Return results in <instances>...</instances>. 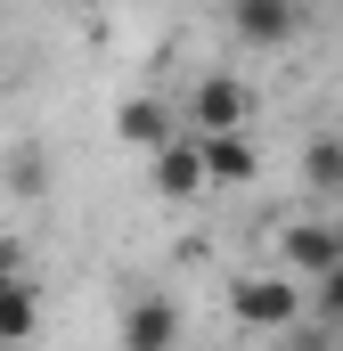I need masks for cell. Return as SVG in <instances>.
<instances>
[{"instance_id":"1","label":"cell","mask_w":343,"mask_h":351,"mask_svg":"<svg viewBox=\"0 0 343 351\" xmlns=\"http://www.w3.org/2000/svg\"><path fill=\"white\" fill-rule=\"evenodd\" d=\"M229 319L254 327V335H286V327L311 319V302H303V286H294L286 269H246V278L229 286Z\"/></svg>"},{"instance_id":"2","label":"cell","mask_w":343,"mask_h":351,"mask_svg":"<svg viewBox=\"0 0 343 351\" xmlns=\"http://www.w3.org/2000/svg\"><path fill=\"white\" fill-rule=\"evenodd\" d=\"M278 262H286L294 286H303V278H311V286H327V278L343 269V229H335V221H319V213L286 221V229H278Z\"/></svg>"},{"instance_id":"3","label":"cell","mask_w":343,"mask_h":351,"mask_svg":"<svg viewBox=\"0 0 343 351\" xmlns=\"http://www.w3.org/2000/svg\"><path fill=\"white\" fill-rule=\"evenodd\" d=\"M246 114H254V90L237 74H204L188 90V131L196 139H229V131H246Z\"/></svg>"},{"instance_id":"4","label":"cell","mask_w":343,"mask_h":351,"mask_svg":"<svg viewBox=\"0 0 343 351\" xmlns=\"http://www.w3.org/2000/svg\"><path fill=\"white\" fill-rule=\"evenodd\" d=\"M229 33H237L246 49H278V41L303 33V8H294V0H237V8H229Z\"/></svg>"},{"instance_id":"5","label":"cell","mask_w":343,"mask_h":351,"mask_svg":"<svg viewBox=\"0 0 343 351\" xmlns=\"http://www.w3.org/2000/svg\"><path fill=\"white\" fill-rule=\"evenodd\" d=\"M180 343V302L172 294H139L123 311V351H172Z\"/></svg>"},{"instance_id":"6","label":"cell","mask_w":343,"mask_h":351,"mask_svg":"<svg viewBox=\"0 0 343 351\" xmlns=\"http://www.w3.org/2000/svg\"><path fill=\"white\" fill-rule=\"evenodd\" d=\"M115 131H123V139H131V147H147V156H164L172 139H180V131H188V123H180V114H172L164 98H123V114H115Z\"/></svg>"},{"instance_id":"7","label":"cell","mask_w":343,"mask_h":351,"mask_svg":"<svg viewBox=\"0 0 343 351\" xmlns=\"http://www.w3.org/2000/svg\"><path fill=\"white\" fill-rule=\"evenodd\" d=\"M147 164H156V188H164V196H204V188H213V180H204V147H196L188 131L172 139L164 156H147Z\"/></svg>"},{"instance_id":"8","label":"cell","mask_w":343,"mask_h":351,"mask_svg":"<svg viewBox=\"0 0 343 351\" xmlns=\"http://www.w3.org/2000/svg\"><path fill=\"white\" fill-rule=\"evenodd\" d=\"M188 139H196V131H188ZM196 147H204V180H213V188H246V180H254V139H246V131L196 139Z\"/></svg>"},{"instance_id":"9","label":"cell","mask_w":343,"mask_h":351,"mask_svg":"<svg viewBox=\"0 0 343 351\" xmlns=\"http://www.w3.org/2000/svg\"><path fill=\"white\" fill-rule=\"evenodd\" d=\"M303 188L311 196H343V139L335 131H311L303 139Z\"/></svg>"},{"instance_id":"10","label":"cell","mask_w":343,"mask_h":351,"mask_svg":"<svg viewBox=\"0 0 343 351\" xmlns=\"http://www.w3.org/2000/svg\"><path fill=\"white\" fill-rule=\"evenodd\" d=\"M33 335H41V286L25 278L0 294V343H33Z\"/></svg>"},{"instance_id":"11","label":"cell","mask_w":343,"mask_h":351,"mask_svg":"<svg viewBox=\"0 0 343 351\" xmlns=\"http://www.w3.org/2000/svg\"><path fill=\"white\" fill-rule=\"evenodd\" d=\"M343 335L335 327H319V319H303V327H286V335H278V351H335Z\"/></svg>"},{"instance_id":"12","label":"cell","mask_w":343,"mask_h":351,"mask_svg":"<svg viewBox=\"0 0 343 351\" xmlns=\"http://www.w3.org/2000/svg\"><path fill=\"white\" fill-rule=\"evenodd\" d=\"M311 319H319V327H335V335H343V269L327 278V286H311Z\"/></svg>"},{"instance_id":"13","label":"cell","mask_w":343,"mask_h":351,"mask_svg":"<svg viewBox=\"0 0 343 351\" xmlns=\"http://www.w3.org/2000/svg\"><path fill=\"white\" fill-rule=\"evenodd\" d=\"M8 286H25V245H16V237H0V294H8Z\"/></svg>"},{"instance_id":"14","label":"cell","mask_w":343,"mask_h":351,"mask_svg":"<svg viewBox=\"0 0 343 351\" xmlns=\"http://www.w3.org/2000/svg\"><path fill=\"white\" fill-rule=\"evenodd\" d=\"M41 180H49V156H33V147H25V156H16V188H41Z\"/></svg>"}]
</instances>
